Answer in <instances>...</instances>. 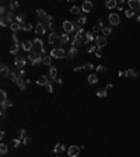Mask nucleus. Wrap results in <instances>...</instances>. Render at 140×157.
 I'll use <instances>...</instances> for the list:
<instances>
[{
    "label": "nucleus",
    "mask_w": 140,
    "mask_h": 157,
    "mask_svg": "<svg viewBox=\"0 0 140 157\" xmlns=\"http://www.w3.org/2000/svg\"><path fill=\"white\" fill-rule=\"evenodd\" d=\"M83 69H84V70H87V72H91L92 69H95V66H94L92 63H85L84 66H83Z\"/></svg>",
    "instance_id": "obj_37"
},
{
    "label": "nucleus",
    "mask_w": 140,
    "mask_h": 157,
    "mask_svg": "<svg viewBox=\"0 0 140 157\" xmlns=\"http://www.w3.org/2000/svg\"><path fill=\"white\" fill-rule=\"evenodd\" d=\"M28 61H31V63L34 65V66H37V65H39V63H42V59H43V56H42V53H39V52H30V55H28V57H27Z\"/></svg>",
    "instance_id": "obj_1"
},
{
    "label": "nucleus",
    "mask_w": 140,
    "mask_h": 157,
    "mask_svg": "<svg viewBox=\"0 0 140 157\" xmlns=\"http://www.w3.org/2000/svg\"><path fill=\"white\" fill-rule=\"evenodd\" d=\"M46 15H48V14H46V13L43 11L42 9H38V10H37V17L39 18L41 21H43V20H45V18H46Z\"/></svg>",
    "instance_id": "obj_24"
},
{
    "label": "nucleus",
    "mask_w": 140,
    "mask_h": 157,
    "mask_svg": "<svg viewBox=\"0 0 140 157\" xmlns=\"http://www.w3.org/2000/svg\"><path fill=\"white\" fill-rule=\"evenodd\" d=\"M49 76H51L52 80H55V78L58 77V69H56V67H51V69H49Z\"/></svg>",
    "instance_id": "obj_25"
},
{
    "label": "nucleus",
    "mask_w": 140,
    "mask_h": 157,
    "mask_svg": "<svg viewBox=\"0 0 140 157\" xmlns=\"http://www.w3.org/2000/svg\"><path fill=\"white\" fill-rule=\"evenodd\" d=\"M128 76L132 78H136L137 77V72L134 69H128Z\"/></svg>",
    "instance_id": "obj_34"
},
{
    "label": "nucleus",
    "mask_w": 140,
    "mask_h": 157,
    "mask_svg": "<svg viewBox=\"0 0 140 157\" xmlns=\"http://www.w3.org/2000/svg\"><path fill=\"white\" fill-rule=\"evenodd\" d=\"M52 78H48L46 76H39L38 77V80H37V84H39V86H46L49 82H51Z\"/></svg>",
    "instance_id": "obj_15"
},
{
    "label": "nucleus",
    "mask_w": 140,
    "mask_h": 157,
    "mask_svg": "<svg viewBox=\"0 0 140 157\" xmlns=\"http://www.w3.org/2000/svg\"><path fill=\"white\" fill-rule=\"evenodd\" d=\"M10 30L15 34V32H18L20 30H22V25L18 24V23H11V24H10Z\"/></svg>",
    "instance_id": "obj_19"
},
{
    "label": "nucleus",
    "mask_w": 140,
    "mask_h": 157,
    "mask_svg": "<svg viewBox=\"0 0 140 157\" xmlns=\"http://www.w3.org/2000/svg\"><path fill=\"white\" fill-rule=\"evenodd\" d=\"M15 21L18 23V24L24 25L25 24V14H18L17 17H15Z\"/></svg>",
    "instance_id": "obj_27"
},
{
    "label": "nucleus",
    "mask_w": 140,
    "mask_h": 157,
    "mask_svg": "<svg viewBox=\"0 0 140 157\" xmlns=\"http://www.w3.org/2000/svg\"><path fill=\"white\" fill-rule=\"evenodd\" d=\"M42 63L46 65V66H51V63H52V56H43Z\"/></svg>",
    "instance_id": "obj_33"
},
{
    "label": "nucleus",
    "mask_w": 140,
    "mask_h": 157,
    "mask_svg": "<svg viewBox=\"0 0 140 157\" xmlns=\"http://www.w3.org/2000/svg\"><path fill=\"white\" fill-rule=\"evenodd\" d=\"M95 44H97V48H104L107 45V36H97L95 38Z\"/></svg>",
    "instance_id": "obj_11"
},
{
    "label": "nucleus",
    "mask_w": 140,
    "mask_h": 157,
    "mask_svg": "<svg viewBox=\"0 0 140 157\" xmlns=\"http://www.w3.org/2000/svg\"><path fill=\"white\" fill-rule=\"evenodd\" d=\"M4 17H6V20H7V21H9V23H11L13 20H14V18L17 17V15H14V13H13V11H9V13H7L6 15H4Z\"/></svg>",
    "instance_id": "obj_31"
},
{
    "label": "nucleus",
    "mask_w": 140,
    "mask_h": 157,
    "mask_svg": "<svg viewBox=\"0 0 140 157\" xmlns=\"http://www.w3.org/2000/svg\"><path fill=\"white\" fill-rule=\"evenodd\" d=\"M18 76H20V77H24V76H25V70L24 69L18 70Z\"/></svg>",
    "instance_id": "obj_55"
},
{
    "label": "nucleus",
    "mask_w": 140,
    "mask_h": 157,
    "mask_svg": "<svg viewBox=\"0 0 140 157\" xmlns=\"http://www.w3.org/2000/svg\"><path fill=\"white\" fill-rule=\"evenodd\" d=\"M25 63H27V59L22 57V56H17L14 59V65H15V67H17L18 70H21L22 67H25Z\"/></svg>",
    "instance_id": "obj_4"
},
{
    "label": "nucleus",
    "mask_w": 140,
    "mask_h": 157,
    "mask_svg": "<svg viewBox=\"0 0 140 157\" xmlns=\"http://www.w3.org/2000/svg\"><path fill=\"white\" fill-rule=\"evenodd\" d=\"M22 143V140L21 139H13V142H11V145H13V147H18Z\"/></svg>",
    "instance_id": "obj_40"
},
{
    "label": "nucleus",
    "mask_w": 140,
    "mask_h": 157,
    "mask_svg": "<svg viewBox=\"0 0 140 157\" xmlns=\"http://www.w3.org/2000/svg\"><path fill=\"white\" fill-rule=\"evenodd\" d=\"M4 138H6V132H4V130H2V132H0V139L3 140Z\"/></svg>",
    "instance_id": "obj_57"
},
{
    "label": "nucleus",
    "mask_w": 140,
    "mask_h": 157,
    "mask_svg": "<svg viewBox=\"0 0 140 157\" xmlns=\"http://www.w3.org/2000/svg\"><path fill=\"white\" fill-rule=\"evenodd\" d=\"M83 69V66H76L74 67V72H79V70H81Z\"/></svg>",
    "instance_id": "obj_61"
},
{
    "label": "nucleus",
    "mask_w": 140,
    "mask_h": 157,
    "mask_svg": "<svg viewBox=\"0 0 140 157\" xmlns=\"http://www.w3.org/2000/svg\"><path fill=\"white\" fill-rule=\"evenodd\" d=\"M136 20H137V21L140 23V15H137V17H136Z\"/></svg>",
    "instance_id": "obj_63"
},
{
    "label": "nucleus",
    "mask_w": 140,
    "mask_h": 157,
    "mask_svg": "<svg viewBox=\"0 0 140 157\" xmlns=\"http://www.w3.org/2000/svg\"><path fill=\"white\" fill-rule=\"evenodd\" d=\"M76 55H77V48H76V46H72V48H70V51H69V53H67V56L72 59V57H74Z\"/></svg>",
    "instance_id": "obj_29"
},
{
    "label": "nucleus",
    "mask_w": 140,
    "mask_h": 157,
    "mask_svg": "<svg viewBox=\"0 0 140 157\" xmlns=\"http://www.w3.org/2000/svg\"><path fill=\"white\" fill-rule=\"evenodd\" d=\"M58 39H59V34L52 31V34L49 35V38H48V42H49V44H55Z\"/></svg>",
    "instance_id": "obj_20"
},
{
    "label": "nucleus",
    "mask_w": 140,
    "mask_h": 157,
    "mask_svg": "<svg viewBox=\"0 0 140 157\" xmlns=\"http://www.w3.org/2000/svg\"><path fill=\"white\" fill-rule=\"evenodd\" d=\"M98 31H101V28L98 27V25H94V28H92V34H94V32H98Z\"/></svg>",
    "instance_id": "obj_56"
},
{
    "label": "nucleus",
    "mask_w": 140,
    "mask_h": 157,
    "mask_svg": "<svg viewBox=\"0 0 140 157\" xmlns=\"http://www.w3.org/2000/svg\"><path fill=\"white\" fill-rule=\"evenodd\" d=\"M125 15H126L128 18H130V17H133V15H134V11H133V10H126Z\"/></svg>",
    "instance_id": "obj_48"
},
{
    "label": "nucleus",
    "mask_w": 140,
    "mask_h": 157,
    "mask_svg": "<svg viewBox=\"0 0 140 157\" xmlns=\"http://www.w3.org/2000/svg\"><path fill=\"white\" fill-rule=\"evenodd\" d=\"M119 77H129V76H128V70H123V72H119Z\"/></svg>",
    "instance_id": "obj_52"
},
{
    "label": "nucleus",
    "mask_w": 140,
    "mask_h": 157,
    "mask_svg": "<svg viewBox=\"0 0 140 157\" xmlns=\"http://www.w3.org/2000/svg\"><path fill=\"white\" fill-rule=\"evenodd\" d=\"M25 135H27V130H25V129H20V139L22 140L24 138H27Z\"/></svg>",
    "instance_id": "obj_47"
},
{
    "label": "nucleus",
    "mask_w": 140,
    "mask_h": 157,
    "mask_svg": "<svg viewBox=\"0 0 140 157\" xmlns=\"http://www.w3.org/2000/svg\"><path fill=\"white\" fill-rule=\"evenodd\" d=\"M95 49H97V45H90L88 48H87V51L91 53V52H95Z\"/></svg>",
    "instance_id": "obj_51"
},
{
    "label": "nucleus",
    "mask_w": 140,
    "mask_h": 157,
    "mask_svg": "<svg viewBox=\"0 0 140 157\" xmlns=\"http://www.w3.org/2000/svg\"><path fill=\"white\" fill-rule=\"evenodd\" d=\"M95 69H97V72H98V73H105V72H107V67L104 66V65H98V66L95 67Z\"/></svg>",
    "instance_id": "obj_39"
},
{
    "label": "nucleus",
    "mask_w": 140,
    "mask_h": 157,
    "mask_svg": "<svg viewBox=\"0 0 140 157\" xmlns=\"http://www.w3.org/2000/svg\"><path fill=\"white\" fill-rule=\"evenodd\" d=\"M45 30H46L45 25H43L42 23H38L37 27H35V34H37L38 36H39V35H43V34H45Z\"/></svg>",
    "instance_id": "obj_12"
},
{
    "label": "nucleus",
    "mask_w": 140,
    "mask_h": 157,
    "mask_svg": "<svg viewBox=\"0 0 140 157\" xmlns=\"http://www.w3.org/2000/svg\"><path fill=\"white\" fill-rule=\"evenodd\" d=\"M45 27H49V28H52L53 30V17L52 15H46V18L43 20V21H41Z\"/></svg>",
    "instance_id": "obj_13"
},
{
    "label": "nucleus",
    "mask_w": 140,
    "mask_h": 157,
    "mask_svg": "<svg viewBox=\"0 0 140 157\" xmlns=\"http://www.w3.org/2000/svg\"><path fill=\"white\" fill-rule=\"evenodd\" d=\"M32 48H34V41H27V42L22 44V49L25 52H32Z\"/></svg>",
    "instance_id": "obj_17"
},
{
    "label": "nucleus",
    "mask_w": 140,
    "mask_h": 157,
    "mask_svg": "<svg viewBox=\"0 0 140 157\" xmlns=\"http://www.w3.org/2000/svg\"><path fill=\"white\" fill-rule=\"evenodd\" d=\"M102 48H97V49H95V56H97V57H102Z\"/></svg>",
    "instance_id": "obj_45"
},
{
    "label": "nucleus",
    "mask_w": 140,
    "mask_h": 157,
    "mask_svg": "<svg viewBox=\"0 0 140 157\" xmlns=\"http://www.w3.org/2000/svg\"><path fill=\"white\" fill-rule=\"evenodd\" d=\"M51 56L53 57V59H62V57L66 56V52L62 48H53L51 51Z\"/></svg>",
    "instance_id": "obj_2"
},
{
    "label": "nucleus",
    "mask_w": 140,
    "mask_h": 157,
    "mask_svg": "<svg viewBox=\"0 0 140 157\" xmlns=\"http://www.w3.org/2000/svg\"><path fill=\"white\" fill-rule=\"evenodd\" d=\"M80 146H76V145H73V146H70L69 149H67V154H69V157H77L79 156V153H80Z\"/></svg>",
    "instance_id": "obj_5"
},
{
    "label": "nucleus",
    "mask_w": 140,
    "mask_h": 157,
    "mask_svg": "<svg viewBox=\"0 0 140 157\" xmlns=\"http://www.w3.org/2000/svg\"><path fill=\"white\" fill-rule=\"evenodd\" d=\"M46 87V90H48V93H53V87H52V84H51V82L48 83V84L45 86Z\"/></svg>",
    "instance_id": "obj_50"
},
{
    "label": "nucleus",
    "mask_w": 140,
    "mask_h": 157,
    "mask_svg": "<svg viewBox=\"0 0 140 157\" xmlns=\"http://www.w3.org/2000/svg\"><path fill=\"white\" fill-rule=\"evenodd\" d=\"M84 35L85 34H76V35H74V39H73V46L81 45V44L84 42Z\"/></svg>",
    "instance_id": "obj_8"
},
{
    "label": "nucleus",
    "mask_w": 140,
    "mask_h": 157,
    "mask_svg": "<svg viewBox=\"0 0 140 157\" xmlns=\"http://www.w3.org/2000/svg\"><path fill=\"white\" fill-rule=\"evenodd\" d=\"M77 23H79V25H81V27H83V25H85V24H87V17H85V15H80Z\"/></svg>",
    "instance_id": "obj_32"
},
{
    "label": "nucleus",
    "mask_w": 140,
    "mask_h": 157,
    "mask_svg": "<svg viewBox=\"0 0 140 157\" xmlns=\"http://www.w3.org/2000/svg\"><path fill=\"white\" fill-rule=\"evenodd\" d=\"M32 30V25L30 24V23H25L24 25H22V31H25V32H28V31Z\"/></svg>",
    "instance_id": "obj_41"
},
{
    "label": "nucleus",
    "mask_w": 140,
    "mask_h": 157,
    "mask_svg": "<svg viewBox=\"0 0 140 157\" xmlns=\"http://www.w3.org/2000/svg\"><path fill=\"white\" fill-rule=\"evenodd\" d=\"M92 7H94V4H92L91 2H84L83 6H81V11L85 13V14H88V13L92 10Z\"/></svg>",
    "instance_id": "obj_10"
},
{
    "label": "nucleus",
    "mask_w": 140,
    "mask_h": 157,
    "mask_svg": "<svg viewBox=\"0 0 140 157\" xmlns=\"http://www.w3.org/2000/svg\"><path fill=\"white\" fill-rule=\"evenodd\" d=\"M7 107H13V104H14V103H13V101H10V100H7Z\"/></svg>",
    "instance_id": "obj_59"
},
{
    "label": "nucleus",
    "mask_w": 140,
    "mask_h": 157,
    "mask_svg": "<svg viewBox=\"0 0 140 157\" xmlns=\"http://www.w3.org/2000/svg\"><path fill=\"white\" fill-rule=\"evenodd\" d=\"M28 143H31V139L30 138H24L22 139V145H28Z\"/></svg>",
    "instance_id": "obj_54"
},
{
    "label": "nucleus",
    "mask_w": 140,
    "mask_h": 157,
    "mask_svg": "<svg viewBox=\"0 0 140 157\" xmlns=\"http://www.w3.org/2000/svg\"><path fill=\"white\" fill-rule=\"evenodd\" d=\"M62 27H63V30H64L66 34H70V32H73V31L76 30V25H74L72 21H64Z\"/></svg>",
    "instance_id": "obj_6"
},
{
    "label": "nucleus",
    "mask_w": 140,
    "mask_h": 157,
    "mask_svg": "<svg viewBox=\"0 0 140 157\" xmlns=\"http://www.w3.org/2000/svg\"><path fill=\"white\" fill-rule=\"evenodd\" d=\"M92 41H94V34H92V31H91V32H85V35H84V44L90 45Z\"/></svg>",
    "instance_id": "obj_16"
},
{
    "label": "nucleus",
    "mask_w": 140,
    "mask_h": 157,
    "mask_svg": "<svg viewBox=\"0 0 140 157\" xmlns=\"http://www.w3.org/2000/svg\"><path fill=\"white\" fill-rule=\"evenodd\" d=\"M15 83H17V86L20 87V90H21V91L25 90V86H27V80H25L24 77H20V76H18V78H17V82H15Z\"/></svg>",
    "instance_id": "obj_14"
},
{
    "label": "nucleus",
    "mask_w": 140,
    "mask_h": 157,
    "mask_svg": "<svg viewBox=\"0 0 140 157\" xmlns=\"http://www.w3.org/2000/svg\"><path fill=\"white\" fill-rule=\"evenodd\" d=\"M7 20H6V17H2L0 18V25H2V27H7Z\"/></svg>",
    "instance_id": "obj_46"
},
{
    "label": "nucleus",
    "mask_w": 140,
    "mask_h": 157,
    "mask_svg": "<svg viewBox=\"0 0 140 157\" xmlns=\"http://www.w3.org/2000/svg\"><path fill=\"white\" fill-rule=\"evenodd\" d=\"M17 9H18V3L17 2H11L10 3V11H15Z\"/></svg>",
    "instance_id": "obj_38"
},
{
    "label": "nucleus",
    "mask_w": 140,
    "mask_h": 157,
    "mask_svg": "<svg viewBox=\"0 0 140 157\" xmlns=\"http://www.w3.org/2000/svg\"><path fill=\"white\" fill-rule=\"evenodd\" d=\"M55 82L58 83V84H62V83H63V82H62V78H58V77L55 78Z\"/></svg>",
    "instance_id": "obj_60"
},
{
    "label": "nucleus",
    "mask_w": 140,
    "mask_h": 157,
    "mask_svg": "<svg viewBox=\"0 0 140 157\" xmlns=\"http://www.w3.org/2000/svg\"><path fill=\"white\" fill-rule=\"evenodd\" d=\"M112 87H113V86L111 84V83H108V84H107V90H111V88H112Z\"/></svg>",
    "instance_id": "obj_62"
},
{
    "label": "nucleus",
    "mask_w": 140,
    "mask_h": 157,
    "mask_svg": "<svg viewBox=\"0 0 140 157\" xmlns=\"http://www.w3.org/2000/svg\"><path fill=\"white\" fill-rule=\"evenodd\" d=\"M101 32H102L104 36H108L109 34H112V28L111 27H104L102 30H101Z\"/></svg>",
    "instance_id": "obj_30"
},
{
    "label": "nucleus",
    "mask_w": 140,
    "mask_h": 157,
    "mask_svg": "<svg viewBox=\"0 0 140 157\" xmlns=\"http://www.w3.org/2000/svg\"><path fill=\"white\" fill-rule=\"evenodd\" d=\"M10 73H11V70H10V67L7 66V65H2L0 66V74H2V77H9Z\"/></svg>",
    "instance_id": "obj_9"
},
{
    "label": "nucleus",
    "mask_w": 140,
    "mask_h": 157,
    "mask_svg": "<svg viewBox=\"0 0 140 157\" xmlns=\"http://www.w3.org/2000/svg\"><path fill=\"white\" fill-rule=\"evenodd\" d=\"M0 98H2V103L7 101V95H6V91H4V90H2V91H0Z\"/></svg>",
    "instance_id": "obj_43"
},
{
    "label": "nucleus",
    "mask_w": 140,
    "mask_h": 157,
    "mask_svg": "<svg viewBox=\"0 0 140 157\" xmlns=\"http://www.w3.org/2000/svg\"><path fill=\"white\" fill-rule=\"evenodd\" d=\"M98 74H90L88 77H87V82H88V84H95V83H98Z\"/></svg>",
    "instance_id": "obj_21"
},
{
    "label": "nucleus",
    "mask_w": 140,
    "mask_h": 157,
    "mask_svg": "<svg viewBox=\"0 0 140 157\" xmlns=\"http://www.w3.org/2000/svg\"><path fill=\"white\" fill-rule=\"evenodd\" d=\"M128 4H129V7H130V10L140 11V0H129Z\"/></svg>",
    "instance_id": "obj_7"
},
{
    "label": "nucleus",
    "mask_w": 140,
    "mask_h": 157,
    "mask_svg": "<svg viewBox=\"0 0 140 157\" xmlns=\"http://www.w3.org/2000/svg\"><path fill=\"white\" fill-rule=\"evenodd\" d=\"M59 42H60V45H64V44L69 42V34H62L59 36Z\"/></svg>",
    "instance_id": "obj_23"
},
{
    "label": "nucleus",
    "mask_w": 140,
    "mask_h": 157,
    "mask_svg": "<svg viewBox=\"0 0 140 157\" xmlns=\"http://www.w3.org/2000/svg\"><path fill=\"white\" fill-rule=\"evenodd\" d=\"M17 78H18V73L15 72H11L9 76V80H11V82H17Z\"/></svg>",
    "instance_id": "obj_35"
},
{
    "label": "nucleus",
    "mask_w": 140,
    "mask_h": 157,
    "mask_svg": "<svg viewBox=\"0 0 140 157\" xmlns=\"http://www.w3.org/2000/svg\"><path fill=\"white\" fill-rule=\"evenodd\" d=\"M6 153H7V145L6 143H2V145H0V154L4 156Z\"/></svg>",
    "instance_id": "obj_36"
},
{
    "label": "nucleus",
    "mask_w": 140,
    "mask_h": 157,
    "mask_svg": "<svg viewBox=\"0 0 140 157\" xmlns=\"http://www.w3.org/2000/svg\"><path fill=\"white\" fill-rule=\"evenodd\" d=\"M18 48H20L18 44H13L11 48H10V53H11V55H17V53H18Z\"/></svg>",
    "instance_id": "obj_28"
},
{
    "label": "nucleus",
    "mask_w": 140,
    "mask_h": 157,
    "mask_svg": "<svg viewBox=\"0 0 140 157\" xmlns=\"http://www.w3.org/2000/svg\"><path fill=\"white\" fill-rule=\"evenodd\" d=\"M108 20H109V24L112 25V27H116V25L121 24V17H119L116 13H111V14L108 15Z\"/></svg>",
    "instance_id": "obj_3"
},
{
    "label": "nucleus",
    "mask_w": 140,
    "mask_h": 157,
    "mask_svg": "<svg viewBox=\"0 0 140 157\" xmlns=\"http://www.w3.org/2000/svg\"><path fill=\"white\" fill-rule=\"evenodd\" d=\"M97 25H98V27H100L101 28V30H102V20H101V18H100V20H98V21H97Z\"/></svg>",
    "instance_id": "obj_58"
},
{
    "label": "nucleus",
    "mask_w": 140,
    "mask_h": 157,
    "mask_svg": "<svg viewBox=\"0 0 140 157\" xmlns=\"http://www.w3.org/2000/svg\"><path fill=\"white\" fill-rule=\"evenodd\" d=\"M97 97L105 98V97H107V88H98L97 90Z\"/></svg>",
    "instance_id": "obj_26"
},
{
    "label": "nucleus",
    "mask_w": 140,
    "mask_h": 157,
    "mask_svg": "<svg viewBox=\"0 0 140 157\" xmlns=\"http://www.w3.org/2000/svg\"><path fill=\"white\" fill-rule=\"evenodd\" d=\"M62 151H64V145L63 143H58V145L53 147V150H52V153H55V154H59L62 153Z\"/></svg>",
    "instance_id": "obj_18"
},
{
    "label": "nucleus",
    "mask_w": 140,
    "mask_h": 157,
    "mask_svg": "<svg viewBox=\"0 0 140 157\" xmlns=\"http://www.w3.org/2000/svg\"><path fill=\"white\" fill-rule=\"evenodd\" d=\"M80 11H81V9H79L77 6H74V7L70 9V13H72V14H80Z\"/></svg>",
    "instance_id": "obj_42"
},
{
    "label": "nucleus",
    "mask_w": 140,
    "mask_h": 157,
    "mask_svg": "<svg viewBox=\"0 0 140 157\" xmlns=\"http://www.w3.org/2000/svg\"><path fill=\"white\" fill-rule=\"evenodd\" d=\"M7 13H9V11H7V9L4 6L0 7V14H2V17H4V14H7Z\"/></svg>",
    "instance_id": "obj_49"
},
{
    "label": "nucleus",
    "mask_w": 140,
    "mask_h": 157,
    "mask_svg": "<svg viewBox=\"0 0 140 157\" xmlns=\"http://www.w3.org/2000/svg\"><path fill=\"white\" fill-rule=\"evenodd\" d=\"M74 31H76V34H85V31L83 30L81 25H76V30H74Z\"/></svg>",
    "instance_id": "obj_44"
},
{
    "label": "nucleus",
    "mask_w": 140,
    "mask_h": 157,
    "mask_svg": "<svg viewBox=\"0 0 140 157\" xmlns=\"http://www.w3.org/2000/svg\"><path fill=\"white\" fill-rule=\"evenodd\" d=\"M13 41H14V44H18V36H17V34L13 32Z\"/></svg>",
    "instance_id": "obj_53"
},
{
    "label": "nucleus",
    "mask_w": 140,
    "mask_h": 157,
    "mask_svg": "<svg viewBox=\"0 0 140 157\" xmlns=\"http://www.w3.org/2000/svg\"><path fill=\"white\" fill-rule=\"evenodd\" d=\"M105 6H107V9L112 10L118 6V2H116V0H107V2H105Z\"/></svg>",
    "instance_id": "obj_22"
}]
</instances>
